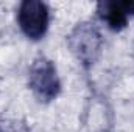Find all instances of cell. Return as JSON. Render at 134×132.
<instances>
[{"instance_id": "6da1fadb", "label": "cell", "mask_w": 134, "mask_h": 132, "mask_svg": "<svg viewBox=\"0 0 134 132\" xmlns=\"http://www.w3.org/2000/svg\"><path fill=\"white\" fill-rule=\"evenodd\" d=\"M28 86L39 101H53L61 92V79L55 62L45 56L34 59L28 70Z\"/></svg>"}, {"instance_id": "7a4b0ae2", "label": "cell", "mask_w": 134, "mask_h": 132, "mask_svg": "<svg viewBox=\"0 0 134 132\" xmlns=\"http://www.w3.org/2000/svg\"><path fill=\"white\" fill-rule=\"evenodd\" d=\"M101 44L103 39L100 31L91 22L78 23L69 34V47L84 67H91L97 61L101 51Z\"/></svg>"}, {"instance_id": "3957f363", "label": "cell", "mask_w": 134, "mask_h": 132, "mask_svg": "<svg viewBox=\"0 0 134 132\" xmlns=\"http://www.w3.org/2000/svg\"><path fill=\"white\" fill-rule=\"evenodd\" d=\"M50 22V11L44 2L39 0H25L19 5L17 23L28 39L39 40L42 39Z\"/></svg>"}, {"instance_id": "277c9868", "label": "cell", "mask_w": 134, "mask_h": 132, "mask_svg": "<svg viewBox=\"0 0 134 132\" xmlns=\"http://www.w3.org/2000/svg\"><path fill=\"white\" fill-rule=\"evenodd\" d=\"M97 13L101 20L112 31H122L128 23V13L125 2H100L97 5Z\"/></svg>"}, {"instance_id": "5b68a950", "label": "cell", "mask_w": 134, "mask_h": 132, "mask_svg": "<svg viewBox=\"0 0 134 132\" xmlns=\"http://www.w3.org/2000/svg\"><path fill=\"white\" fill-rule=\"evenodd\" d=\"M125 8H126L128 14H133L134 16V2H125Z\"/></svg>"}]
</instances>
